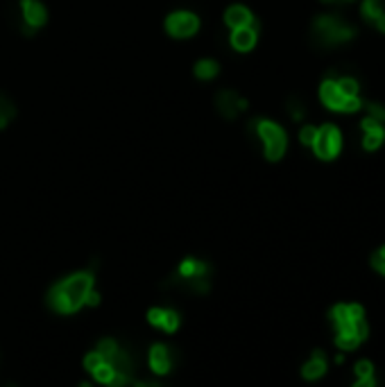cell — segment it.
<instances>
[{
	"label": "cell",
	"mask_w": 385,
	"mask_h": 387,
	"mask_svg": "<svg viewBox=\"0 0 385 387\" xmlns=\"http://www.w3.org/2000/svg\"><path fill=\"white\" fill-rule=\"evenodd\" d=\"M93 283H95V279L91 272L70 274V277H66L64 281L53 285V290L48 292V304L61 315L75 313V310H80L86 302H89Z\"/></svg>",
	"instance_id": "obj_3"
},
{
	"label": "cell",
	"mask_w": 385,
	"mask_h": 387,
	"mask_svg": "<svg viewBox=\"0 0 385 387\" xmlns=\"http://www.w3.org/2000/svg\"><path fill=\"white\" fill-rule=\"evenodd\" d=\"M344 3H352V0H344Z\"/></svg>",
	"instance_id": "obj_29"
},
{
	"label": "cell",
	"mask_w": 385,
	"mask_h": 387,
	"mask_svg": "<svg viewBox=\"0 0 385 387\" xmlns=\"http://www.w3.org/2000/svg\"><path fill=\"white\" fill-rule=\"evenodd\" d=\"M225 23L229 28H243V25H254V14L243 5H231L225 11Z\"/></svg>",
	"instance_id": "obj_17"
},
{
	"label": "cell",
	"mask_w": 385,
	"mask_h": 387,
	"mask_svg": "<svg viewBox=\"0 0 385 387\" xmlns=\"http://www.w3.org/2000/svg\"><path fill=\"white\" fill-rule=\"evenodd\" d=\"M374 23H376V28H379V30H381V32L385 34V11H383V14H381V16H379V18H376Z\"/></svg>",
	"instance_id": "obj_27"
},
{
	"label": "cell",
	"mask_w": 385,
	"mask_h": 387,
	"mask_svg": "<svg viewBox=\"0 0 385 387\" xmlns=\"http://www.w3.org/2000/svg\"><path fill=\"white\" fill-rule=\"evenodd\" d=\"M383 11H385V0H365L363 7H360V14L369 23H374Z\"/></svg>",
	"instance_id": "obj_20"
},
{
	"label": "cell",
	"mask_w": 385,
	"mask_h": 387,
	"mask_svg": "<svg viewBox=\"0 0 385 387\" xmlns=\"http://www.w3.org/2000/svg\"><path fill=\"white\" fill-rule=\"evenodd\" d=\"M252 127L256 129L258 139L263 141L265 147V157L270 161H279L285 152V145H288V139H285V132L279 127L277 122L265 120V118H258L252 122Z\"/></svg>",
	"instance_id": "obj_6"
},
{
	"label": "cell",
	"mask_w": 385,
	"mask_h": 387,
	"mask_svg": "<svg viewBox=\"0 0 385 387\" xmlns=\"http://www.w3.org/2000/svg\"><path fill=\"white\" fill-rule=\"evenodd\" d=\"M335 84H338V89L342 91L344 97H354L360 91V86L354 78H340V80H335Z\"/></svg>",
	"instance_id": "obj_22"
},
{
	"label": "cell",
	"mask_w": 385,
	"mask_h": 387,
	"mask_svg": "<svg viewBox=\"0 0 385 387\" xmlns=\"http://www.w3.org/2000/svg\"><path fill=\"white\" fill-rule=\"evenodd\" d=\"M166 30L175 39H189V36L200 30V18L193 11H172L166 18Z\"/></svg>",
	"instance_id": "obj_8"
},
{
	"label": "cell",
	"mask_w": 385,
	"mask_h": 387,
	"mask_svg": "<svg viewBox=\"0 0 385 387\" xmlns=\"http://www.w3.org/2000/svg\"><path fill=\"white\" fill-rule=\"evenodd\" d=\"M211 277V267L204 263V260L197 258H184L181 265L177 267V272L166 281L168 288H179L186 292H195L202 295L209 290V279Z\"/></svg>",
	"instance_id": "obj_4"
},
{
	"label": "cell",
	"mask_w": 385,
	"mask_h": 387,
	"mask_svg": "<svg viewBox=\"0 0 385 387\" xmlns=\"http://www.w3.org/2000/svg\"><path fill=\"white\" fill-rule=\"evenodd\" d=\"M329 319L335 327V344L342 351H352L369 335L365 310L360 304H338L331 308Z\"/></svg>",
	"instance_id": "obj_2"
},
{
	"label": "cell",
	"mask_w": 385,
	"mask_h": 387,
	"mask_svg": "<svg viewBox=\"0 0 385 387\" xmlns=\"http://www.w3.org/2000/svg\"><path fill=\"white\" fill-rule=\"evenodd\" d=\"M322 3H335V0H322Z\"/></svg>",
	"instance_id": "obj_28"
},
{
	"label": "cell",
	"mask_w": 385,
	"mask_h": 387,
	"mask_svg": "<svg viewBox=\"0 0 385 387\" xmlns=\"http://www.w3.org/2000/svg\"><path fill=\"white\" fill-rule=\"evenodd\" d=\"M365 109H367V114H369L371 118H376V120L385 122V107H383V105H379V102H367Z\"/></svg>",
	"instance_id": "obj_24"
},
{
	"label": "cell",
	"mask_w": 385,
	"mask_h": 387,
	"mask_svg": "<svg viewBox=\"0 0 385 387\" xmlns=\"http://www.w3.org/2000/svg\"><path fill=\"white\" fill-rule=\"evenodd\" d=\"M327 373V356L325 351H313V356H310L308 363L302 367V376L306 381H317Z\"/></svg>",
	"instance_id": "obj_16"
},
{
	"label": "cell",
	"mask_w": 385,
	"mask_h": 387,
	"mask_svg": "<svg viewBox=\"0 0 385 387\" xmlns=\"http://www.w3.org/2000/svg\"><path fill=\"white\" fill-rule=\"evenodd\" d=\"M216 107L220 111V116H225L227 120H233L236 116H241L243 111L247 109V100L243 95H238L231 89L220 91L216 97Z\"/></svg>",
	"instance_id": "obj_9"
},
{
	"label": "cell",
	"mask_w": 385,
	"mask_h": 387,
	"mask_svg": "<svg viewBox=\"0 0 385 387\" xmlns=\"http://www.w3.org/2000/svg\"><path fill=\"white\" fill-rule=\"evenodd\" d=\"M256 39H258V32L254 25H243V28H233L231 30V46L233 50H238V53H250V50L256 46Z\"/></svg>",
	"instance_id": "obj_15"
},
{
	"label": "cell",
	"mask_w": 385,
	"mask_h": 387,
	"mask_svg": "<svg viewBox=\"0 0 385 387\" xmlns=\"http://www.w3.org/2000/svg\"><path fill=\"white\" fill-rule=\"evenodd\" d=\"M320 97H322V102H325L331 111H342L344 109V102H347V97L342 95V91L338 89V84H335V80L329 78L322 82L320 86Z\"/></svg>",
	"instance_id": "obj_14"
},
{
	"label": "cell",
	"mask_w": 385,
	"mask_h": 387,
	"mask_svg": "<svg viewBox=\"0 0 385 387\" xmlns=\"http://www.w3.org/2000/svg\"><path fill=\"white\" fill-rule=\"evenodd\" d=\"M371 267H374L379 274H383V277H385V247H381L379 252L371 256Z\"/></svg>",
	"instance_id": "obj_25"
},
{
	"label": "cell",
	"mask_w": 385,
	"mask_h": 387,
	"mask_svg": "<svg viewBox=\"0 0 385 387\" xmlns=\"http://www.w3.org/2000/svg\"><path fill=\"white\" fill-rule=\"evenodd\" d=\"M356 36V28L344 18L333 14H322L313 21V41L322 48H333L352 41Z\"/></svg>",
	"instance_id": "obj_5"
},
{
	"label": "cell",
	"mask_w": 385,
	"mask_h": 387,
	"mask_svg": "<svg viewBox=\"0 0 385 387\" xmlns=\"http://www.w3.org/2000/svg\"><path fill=\"white\" fill-rule=\"evenodd\" d=\"M313 152L322 159V161H331L340 154L342 149V134L335 124H322L315 134V141H313Z\"/></svg>",
	"instance_id": "obj_7"
},
{
	"label": "cell",
	"mask_w": 385,
	"mask_h": 387,
	"mask_svg": "<svg viewBox=\"0 0 385 387\" xmlns=\"http://www.w3.org/2000/svg\"><path fill=\"white\" fill-rule=\"evenodd\" d=\"M14 116H16V107H14V102L7 97V95H3L0 93V129L3 127H7V124L14 120Z\"/></svg>",
	"instance_id": "obj_21"
},
{
	"label": "cell",
	"mask_w": 385,
	"mask_h": 387,
	"mask_svg": "<svg viewBox=\"0 0 385 387\" xmlns=\"http://www.w3.org/2000/svg\"><path fill=\"white\" fill-rule=\"evenodd\" d=\"M147 322L152 324L154 329L159 331H166V333H175L179 329V324H181V317L177 310H172V308H150L147 310Z\"/></svg>",
	"instance_id": "obj_10"
},
{
	"label": "cell",
	"mask_w": 385,
	"mask_h": 387,
	"mask_svg": "<svg viewBox=\"0 0 385 387\" xmlns=\"http://www.w3.org/2000/svg\"><path fill=\"white\" fill-rule=\"evenodd\" d=\"M315 134H317V127H313V124H306V127H302V132H300V141L304 145H313Z\"/></svg>",
	"instance_id": "obj_26"
},
{
	"label": "cell",
	"mask_w": 385,
	"mask_h": 387,
	"mask_svg": "<svg viewBox=\"0 0 385 387\" xmlns=\"http://www.w3.org/2000/svg\"><path fill=\"white\" fill-rule=\"evenodd\" d=\"M84 369L93 373V378L102 385L120 387L132 383V360L130 354L122 351L116 340H102L95 346V351H91L84 358Z\"/></svg>",
	"instance_id": "obj_1"
},
{
	"label": "cell",
	"mask_w": 385,
	"mask_h": 387,
	"mask_svg": "<svg viewBox=\"0 0 385 387\" xmlns=\"http://www.w3.org/2000/svg\"><path fill=\"white\" fill-rule=\"evenodd\" d=\"M288 114L292 116V120H302L304 118V105H302V100L300 97H290L288 100Z\"/></svg>",
	"instance_id": "obj_23"
},
{
	"label": "cell",
	"mask_w": 385,
	"mask_h": 387,
	"mask_svg": "<svg viewBox=\"0 0 385 387\" xmlns=\"http://www.w3.org/2000/svg\"><path fill=\"white\" fill-rule=\"evenodd\" d=\"M147 360H150V369L154 373H161V376L168 373L172 369V363H175V360H172V349L166 344H152Z\"/></svg>",
	"instance_id": "obj_13"
},
{
	"label": "cell",
	"mask_w": 385,
	"mask_h": 387,
	"mask_svg": "<svg viewBox=\"0 0 385 387\" xmlns=\"http://www.w3.org/2000/svg\"><path fill=\"white\" fill-rule=\"evenodd\" d=\"M360 127L365 132V139H363V147L367 152H374V149L381 147L383 139H385V124L376 118L367 116L363 122H360Z\"/></svg>",
	"instance_id": "obj_12"
},
{
	"label": "cell",
	"mask_w": 385,
	"mask_h": 387,
	"mask_svg": "<svg viewBox=\"0 0 385 387\" xmlns=\"http://www.w3.org/2000/svg\"><path fill=\"white\" fill-rule=\"evenodd\" d=\"M21 11H23V21L28 25L26 34H32V30L43 28L48 21V11L39 0H21Z\"/></svg>",
	"instance_id": "obj_11"
},
{
	"label": "cell",
	"mask_w": 385,
	"mask_h": 387,
	"mask_svg": "<svg viewBox=\"0 0 385 387\" xmlns=\"http://www.w3.org/2000/svg\"><path fill=\"white\" fill-rule=\"evenodd\" d=\"M218 73H220V66H218L216 59H200L195 64V78L197 80L209 82V80H213Z\"/></svg>",
	"instance_id": "obj_19"
},
{
	"label": "cell",
	"mask_w": 385,
	"mask_h": 387,
	"mask_svg": "<svg viewBox=\"0 0 385 387\" xmlns=\"http://www.w3.org/2000/svg\"><path fill=\"white\" fill-rule=\"evenodd\" d=\"M354 371H356V387H376L374 365L369 360H358Z\"/></svg>",
	"instance_id": "obj_18"
}]
</instances>
